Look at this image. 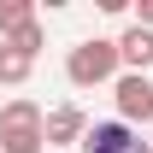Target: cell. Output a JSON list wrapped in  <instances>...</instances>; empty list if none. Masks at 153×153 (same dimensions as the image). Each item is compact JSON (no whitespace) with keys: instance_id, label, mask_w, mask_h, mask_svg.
I'll list each match as a JSON object with an SVG mask.
<instances>
[{"instance_id":"1","label":"cell","mask_w":153,"mask_h":153,"mask_svg":"<svg viewBox=\"0 0 153 153\" xmlns=\"http://www.w3.org/2000/svg\"><path fill=\"white\" fill-rule=\"evenodd\" d=\"M65 76L71 88H100V82H118V41L94 36V41H76L65 53Z\"/></svg>"},{"instance_id":"2","label":"cell","mask_w":153,"mask_h":153,"mask_svg":"<svg viewBox=\"0 0 153 153\" xmlns=\"http://www.w3.org/2000/svg\"><path fill=\"white\" fill-rule=\"evenodd\" d=\"M0 153H47L41 141V106L36 100H6L0 106Z\"/></svg>"},{"instance_id":"3","label":"cell","mask_w":153,"mask_h":153,"mask_svg":"<svg viewBox=\"0 0 153 153\" xmlns=\"http://www.w3.org/2000/svg\"><path fill=\"white\" fill-rule=\"evenodd\" d=\"M112 100H118V124H130V130L153 124V76H141V71H118Z\"/></svg>"},{"instance_id":"4","label":"cell","mask_w":153,"mask_h":153,"mask_svg":"<svg viewBox=\"0 0 153 153\" xmlns=\"http://www.w3.org/2000/svg\"><path fill=\"white\" fill-rule=\"evenodd\" d=\"M76 147L82 153H153V141H141V130H130V124L106 118V124H88V135Z\"/></svg>"},{"instance_id":"5","label":"cell","mask_w":153,"mask_h":153,"mask_svg":"<svg viewBox=\"0 0 153 153\" xmlns=\"http://www.w3.org/2000/svg\"><path fill=\"white\" fill-rule=\"evenodd\" d=\"M82 135H88V118H82L76 100H59L53 112H41V141L47 147H76Z\"/></svg>"},{"instance_id":"6","label":"cell","mask_w":153,"mask_h":153,"mask_svg":"<svg viewBox=\"0 0 153 153\" xmlns=\"http://www.w3.org/2000/svg\"><path fill=\"white\" fill-rule=\"evenodd\" d=\"M118 65H130V71H141V76H147V65H153V30L130 24V30L118 36Z\"/></svg>"},{"instance_id":"7","label":"cell","mask_w":153,"mask_h":153,"mask_svg":"<svg viewBox=\"0 0 153 153\" xmlns=\"http://www.w3.org/2000/svg\"><path fill=\"white\" fill-rule=\"evenodd\" d=\"M30 71H36V59L0 41V82H6V88H18V82H30Z\"/></svg>"},{"instance_id":"8","label":"cell","mask_w":153,"mask_h":153,"mask_svg":"<svg viewBox=\"0 0 153 153\" xmlns=\"http://www.w3.org/2000/svg\"><path fill=\"white\" fill-rule=\"evenodd\" d=\"M24 24H36V6H30V0H0V41L18 36Z\"/></svg>"},{"instance_id":"9","label":"cell","mask_w":153,"mask_h":153,"mask_svg":"<svg viewBox=\"0 0 153 153\" xmlns=\"http://www.w3.org/2000/svg\"><path fill=\"white\" fill-rule=\"evenodd\" d=\"M41 41H47V30H41V18H36V24H24L18 36H6V47H18V53L36 59V53H41Z\"/></svg>"},{"instance_id":"10","label":"cell","mask_w":153,"mask_h":153,"mask_svg":"<svg viewBox=\"0 0 153 153\" xmlns=\"http://www.w3.org/2000/svg\"><path fill=\"white\" fill-rule=\"evenodd\" d=\"M135 24H141V30H153V0H141V6H135Z\"/></svg>"}]
</instances>
